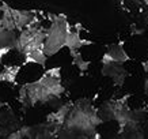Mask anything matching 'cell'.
Returning a JSON list of instances; mask_svg holds the SVG:
<instances>
[{"instance_id":"obj_4","label":"cell","mask_w":148,"mask_h":139,"mask_svg":"<svg viewBox=\"0 0 148 139\" xmlns=\"http://www.w3.org/2000/svg\"><path fill=\"white\" fill-rule=\"evenodd\" d=\"M103 68H102V75L110 76L114 82L116 86H121L124 83L126 78V70L122 67V63L118 62H103Z\"/></svg>"},{"instance_id":"obj_1","label":"cell","mask_w":148,"mask_h":139,"mask_svg":"<svg viewBox=\"0 0 148 139\" xmlns=\"http://www.w3.org/2000/svg\"><path fill=\"white\" fill-rule=\"evenodd\" d=\"M102 123L97 109L92 108L88 100H80L71 106L67 119L64 121V130L69 132H79L84 136H94L95 127Z\"/></svg>"},{"instance_id":"obj_11","label":"cell","mask_w":148,"mask_h":139,"mask_svg":"<svg viewBox=\"0 0 148 139\" xmlns=\"http://www.w3.org/2000/svg\"><path fill=\"white\" fill-rule=\"evenodd\" d=\"M144 3H145V4H148V0H144Z\"/></svg>"},{"instance_id":"obj_2","label":"cell","mask_w":148,"mask_h":139,"mask_svg":"<svg viewBox=\"0 0 148 139\" xmlns=\"http://www.w3.org/2000/svg\"><path fill=\"white\" fill-rule=\"evenodd\" d=\"M26 87L27 101L30 105L45 102L50 97H60L64 93V87L60 79V68H52L37 82L29 83Z\"/></svg>"},{"instance_id":"obj_8","label":"cell","mask_w":148,"mask_h":139,"mask_svg":"<svg viewBox=\"0 0 148 139\" xmlns=\"http://www.w3.org/2000/svg\"><path fill=\"white\" fill-rule=\"evenodd\" d=\"M71 55H72V57H73V64H75L80 71H86V70H88L90 63H88V62H84V60L82 59V55L77 53V50L76 52H73V53H71Z\"/></svg>"},{"instance_id":"obj_6","label":"cell","mask_w":148,"mask_h":139,"mask_svg":"<svg viewBox=\"0 0 148 139\" xmlns=\"http://www.w3.org/2000/svg\"><path fill=\"white\" fill-rule=\"evenodd\" d=\"M12 18L15 21L16 29L23 30V27H29L36 23V15L30 11H19V10H11Z\"/></svg>"},{"instance_id":"obj_9","label":"cell","mask_w":148,"mask_h":139,"mask_svg":"<svg viewBox=\"0 0 148 139\" xmlns=\"http://www.w3.org/2000/svg\"><path fill=\"white\" fill-rule=\"evenodd\" d=\"M144 90H145V93L148 94V78L145 79V82H144Z\"/></svg>"},{"instance_id":"obj_5","label":"cell","mask_w":148,"mask_h":139,"mask_svg":"<svg viewBox=\"0 0 148 139\" xmlns=\"http://www.w3.org/2000/svg\"><path fill=\"white\" fill-rule=\"evenodd\" d=\"M118 62V63H124V62H128L129 60V56L126 55V52L124 50V46H122L121 42L118 44H112L108 48V52L105 53V56L102 57V63L103 62Z\"/></svg>"},{"instance_id":"obj_10","label":"cell","mask_w":148,"mask_h":139,"mask_svg":"<svg viewBox=\"0 0 148 139\" xmlns=\"http://www.w3.org/2000/svg\"><path fill=\"white\" fill-rule=\"evenodd\" d=\"M144 71H145V72L148 74V60L145 62V63H144Z\"/></svg>"},{"instance_id":"obj_3","label":"cell","mask_w":148,"mask_h":139,"mask_svg":"<svg viewBox=\"0 0 148 139\" xmlns=\"http://www.w3.org/2000/svg\"><path fill=\"white\" fill-rule=\"evenodd\" d=\"M68 33H69V26H68L67 18L64 15H54L52 26L46 32L45 45H44L46 56H52L63 46H65Z\"/></svg>"},{"instance_id":"obj_7","label":"cell","mask_w":148,"mask_h":139,"mask_svg":"<svg viewBox=\"0 0 148 139\" xmlns=\"http://www.w3.org/2000/svg\"><path fill=\"white\" fill-rule=\"evenodd\" d=\"M87 44H90V41L82 40L77 32H71V30H69V33H68V36H67V41H65V46L69 48V52H71V53L76 52L80 46L87 45Z\"/></svg>"}]
</instances>
